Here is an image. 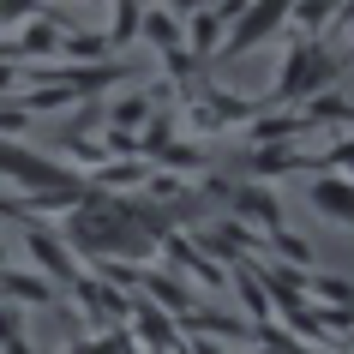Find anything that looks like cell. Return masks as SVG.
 <instances>
[{"label":"cell","mask_w":354,"mask_h":354,"mask_svg":"<svg viewBox=\"0 0 354 354\" xmlns=\"http://www.w3.org/2000/svg\"><path fill=\"white\" fill-rule=\"evenodd\" d=\"M342 48L324 37H288V48H282V66H277V84H270V96H264V109H295V102H306V96L330 91L336 73H342Z\"/></svg>","instance_id":"cell-1"},{"label":"cell","mask_w":354,"mask_h":354,"mask_svg":"<svg viewBox=\"0 0 354 354\" xmlns=\"http://www.w3.org/2000/svg\"><path fill=\"white\" fill-rule=\"evenodd\" d=\"M288 6L295 0H246L241 6V19L228 24V37H223V48H216V60H241V55H252L264 37H277V30H288Z\"/></svg>","instance_id":"cell-2"},{"label":"cell","mask_w":354,"mask_h":354,"mask_svg":"<svg viewBox=\"0 0 354 354\" xmlns=\"http://www.w3.org/2000/svg\"><path fill=\"white\" fill-rule=\"evenodd\" d=\"M24 252H30V264H37L42 277L55 282L60 295H66V288H73V282L84 277V264H78V252H73L66 241H60L55 228H42V223H30V228H24Z\"/></svg>","instance_id":"cell-3"},{"label":"cell","mask_w":354,"mask_h":354,"mask_svg":"<svg viewBox=\"0 0 354 354\" xmlns=\"http://www.w3.org/2000/svg\"><path fill=\"white\" fill-rule=\"evenodd\" d=\"M162 259H168V270H180L187 282H205V288H228V264L223 259H210L205 246L192 241V228H174V234H162Z\"/></svg>","instance_id":"cell-4"},{"label":"cell","mask_w":354,"mask_h":354,"mask_svg":"<svg viewBox=\"0 0 354 354\" xmlns=\"http://www.w3.org/2000/svg\"><path fill=\"white\" fill-rule=\"evenodd\" d=\"M127 330H132V342L145 354H180V324H174V313H162L156 300H145V295H132V318H127Z\"/></svg>","instance_id":"cell-5"},{"label":"cell","mask_w":354,"mask_h":354,"mask_svg":"<svg viewBox=\"0 0 354 354\" xmlns=\"http://www.w3.org/2000/svg\"><path fill=\"white\" fill-rule=\"evenodd\" d=\"M228 216H241L246 228H259V234H270V228H282V198L270 180H234V192H228Z\"/></svg>","instance_id":"cell-6"},{"label":"cell","mask_w":354,"mask_h":354,"mask_svg":"<svg viewBox=\"0 0 354 354\" xmlns=\"http://www.w3.org/2000/svg\"><path fill=\"white\" fill-rule=\"evenodd\" d=\"M306 150L300 145H246V156L234 162V180H282V174H300Z\"/></svg>","instance_id":"cell-7"},{"label":"cell","mask_w":354,"mask_h":354,"mask_svg":"<svg viewBox=\"0 0 354 354\" xmlns=\"http://www.w3.org/2000/svg\"><path fill=\"white\" fill-rule=\"evenodd\" d=\"M241 19V6H198L187 19V55L192 60H216V48H223V37H228V24Z\"/></svg>","instance_id":"cell-8"},{"label":"cell","mask_w":354,"mask_h":354,"mask_svg":"<svg viewBox=\"0 0 354 354\" xmlns=\"http://www.w3.org/2000/svg\"><path fill=\"white\" fill-rule=\"evenodd\" d=\"M306 210H318L324 223L354 228V187L342 180V174H313V187H306Z\"/></svg>","instance_id":"cell-9"},{"label":"cell","mask_w":354,"mask_h":354,"mask_svg":"<svg viewBox=\"0 0 354 354\" xmlns=\"http://www.w3.org/2000/svg\"><path fill=\"white\" fill-rule=\"evenodd\" d=\"M0 300H12V306H60V288L42 270H0Z\"/></svg>","instance_id":"cell-10"},{"label":"cell","mask_w":354,"mask_h":354,"mask_svg":"<svg viewBox=\"0 0 354 354\" xmlns=\"http://www.w3.org/2000/svg\"><path fill=\"white\" fill-rule=\"evenodd\" d=\"M145 180H150V162H138V156L84 168V187H91V192H145Z\"/></svg>","instance_id":"cell-11"},{"label":"cell","mask_w":354,"mask_h":354,"mask_svg":"<svg viewBox=\"0 0 354 354\" xmlns=\"http://www.w3.org/2000/svg\"><path fill=\"white\" fill-rule=\"evenodd\" d=\"M295 109L306 114V127H313V132L318 127H330V132H348L354 127V102L336 91V84H330V91H318V96H306V102H295Z\"/></svg>","instance_id":"cell-12"},{"label":"cell","mask_w":354,"mask_h":354,"mask_svg":"<svg viewBox=\"0 0 354 354\" xmlns=\"http://www.w3.org/2000/svg\"><path fill=\"white\" fill-rule=\"evenodd\" d=\"M150 168L180 174V180H198V174H210V150H205V145H192V138H174V145H162L156 156H150Z\"/></svg>","instance_id":"cell-13"},{"label":"cell","mask_w":354,"mask_h":354,"mask_svg":"<svg viewBox=\"0 0 354 354\" xmlns=\"http://www.w3.org/2000/svg\"><path fill=\"white\" fill-rule=\"evenodd\" d=\"M138 295L156 300V306H162V313H174V318L198 306V295H192L180 277H168V270H150V264H145V282H138Z\"/></svg>","instance_id":"cell-14"},{"label":"cell","mask_w":354,"mask_h":354,"mask_svg":"<svg viewBox=\"0 0 354 354\" xmlns=\"http://www.w3.org/2000/svg\"><path fill=\"white\" fill-rule=\"evenodd\" d=\"M138 42H145V48H156V55H174V48H187V24L150 0V6H145V24H138Z\"/></svg>","instance_id":"cell-15"},{"label":"cell","mask_w":354,"mask_h":354,"mask_svg":"<svg viewBox=\"0 0 354 354\" xmlns=\"http://www.w3.org/2000/svg\"><path fill=\"white\" fill-rule=\"evenodd\" d=\"M138 24H145V0H109V30H102L109 55H127L138 42Z\"/></svg>","instance_id":"cell-16"},{"label":"cell","mask_w":354,"mask_h":354,"mask_svg":"<svg viewBox=\"0 0 354 354\" xmlns=\"http://www.w3.org/2000/svg\"><path fill=\"white\" fill-rule=\"evenodd\" d=\"M150 114H156V109H150V96H145V91H132V96H114V102H102V127H109V132H132V138H138Z\"/></svg>","instance_id":"cell-17"},{"label":"cell","mask_w":354,"mask_h":354,"mask_svg":"<svg viewBox=\"0 0 354 354\" xmlns=\"http://www.w3.org/2000/svg\"><path fill=\"white\" fill-rule=\"evenodd\" d=\"M336 6L342 0H295L288 6V37H324L336 24Z\"/></svg>","instance_id":"cell-18"},{"label":"cell","mask_w":354,"mask_h":354,"mask_svg":"<svg viewBox=\"0 0 354 354\" xmlns=\"http://www.w3.org/2000/svg\"><path fill=\"white\" fill-rule=\"evenodd\" d=\"M55 60H66V66H84V60H114V55H109V42H102V30H60Z\"/></svg>","instance_id":"cell-19"},{"label":"cell","mask_w":354,"mask_h":354,"mask_svg":"<svg viewBox=\"0 0 354 354\" xmlns=\"http://www.w3.org/2000/svg\"><path fill=\"white\" fill-rule=\"evenodd\" d=\"M300 288H306V300L313 306H342V313H354V282L348 277H300Z\"/></svg>","instance_id":"cell-20"},{"label":"cell","mask_w":354,"mask_h":354,"mask_svg":"<svg viewBox=\"0 0 354 354\" xmlns=\"http://www.w3.org/2000/svg\"><path fill=\"white\" fill-rule=\"evenodd\" d=\"M264 246H270V252H282V264H295V270H306V264L318 259V252H313V241H306V234H295L288 223H282V228H270V234H264Z\"/></svg>","instance_id":"cell-21"},{"label":"cell","mask_w":354,"mask_h":354,"mask_svg":"<svg viewBox=\"0 0 354 354\" xmlns=\"http://www.w3.org/2000/svg\"><path fill=\"white\" fill-rule=\"evenodd\" d=\"M42 6H48V0H0V30L12 37L19 24H30V19H37Z\"/></svg>","instance_id":"cell-22"},{"label":"cell","mask_w":354,"mask_h":354,"mask_svg":"<svg viewBox=\"0 0 354 354\" xmlns=\"http://www.w3.org/2000/svg\"><path fill=\"white\" fill-rule=\"evenodd\" d=\"M24 127H30V114H24L12 96H0V138H19Z\"/></svg>","instance_id":"cell-23"},{"label":"cell","mask_w":354,"mask_h":354,"mask_svg":"<svg viewBox=\"0 0 354 354\" xmlns=\"http://www.w3.org/2000/svg\"><path fill=\"white\" fill-rule=\"evenodd\" d=\"M156 6H162V12H174V19L187 24V19H192V12H198V6H205V0H156Z\"/></svg>","instance_id":"cell-24"},{"label":"cell","mask_w":354,"mask_h":354,"mask_svg":"<svg viewBox=\"0 0 354 354\" xmlns=\"http://www.w3.org/2000/svg\"><path fill=\"white\" fill-rule=\"evenodd\" d=\"M6 264H12V246H6V241H0V270H6Z\"/></svg>","instance_id":"cell-25"},{"label":"cell","mask_w":354,"mask_h":354,"mask_svg":"<svg viewBox=\"0 0 354 354\" xmlns=\"http://www.w3.org/2000/svg\"><path fill=\"white\" fill-rule=\"evenodd\" d=\"M342 37H348V55H354V24H348V30H342Z\"/></svg>","instance_id":"cell-26"},{"label":"cell","mask_w":354,"mask_h":354,"mask_svg":"<svg viewBox=\"0 0 354 354\" xmlns=\"http://www.w3.org/2000/svg\"><path fill=\"white\" fill-rule=\"evenodd\" d=\"M252 354H282V348H264V342H259V348H252Z\"/></svg>","instance_id":"cell-27"},{"label":"cell","mask_w":354,"mask_h":354,"mask_svg":"<svg viewBox=\"0 0 354 354\" xmlns=\"http://www.w3.org/2000/svg\"><path fill=\"white\" fill-rule=\"evenodd\" d=\"M348 342H354V336H348Z\"/></svg>","instance_id":"cell-28"}]
</instances>
